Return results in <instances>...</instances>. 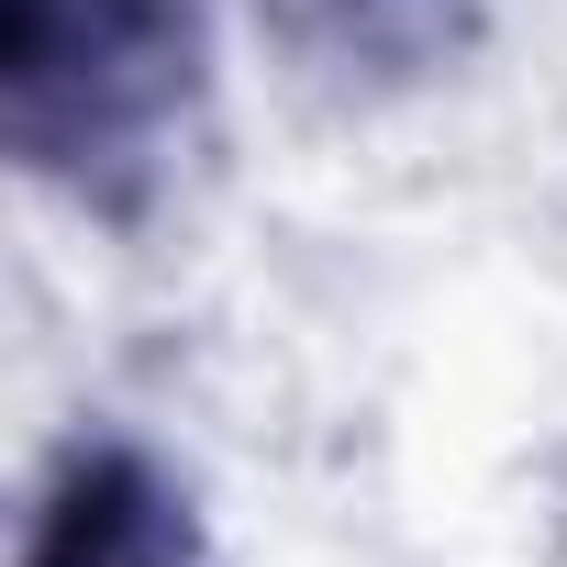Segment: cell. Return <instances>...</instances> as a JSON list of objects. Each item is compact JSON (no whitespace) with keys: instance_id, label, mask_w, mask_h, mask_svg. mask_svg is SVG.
I'll return each mask as SVG.
<instances>
[{"instance_id":"obj_3","label":"cell","mask_w":567,"mask_h":567,"mask_svg":"<svg viewBox=\"0 0 567 567\" xmlns=\"http://www.w3.org/2000/svg\"><path fill=\"white\" fill-rule=\"evenodd\" d=\"M301 45L346 79H423L467 45V0H312Z\"/></svg>"},{"instance_id":"obj_2","label":"cell","mask_w":567,"mask_h":567,"mask_svg":"<svg viewBox=\"0 0 567 567\" xmlns=\"http://www.w3.org/2000/svg\"><path fill=\"white\" fill-rule=\"evenodd\" d=\"M23 567H200V523L178 501V478L134 445H68L34 523H23Z\"/></svg>"},{"instance_id":"obj_1","label":"cell","mask_w":567,"mask_h":567,"mask_svg":"<svg viewBox=\"0 0 567 567\" xmlns=\"http://www.w3.org/2000/svg\"><path fill=\"white\" fill-rule=\"evenodd\" d=\"M200 0H0V134L12 156L123 212L200 101Z\"/></svg>"}]
</instances>
